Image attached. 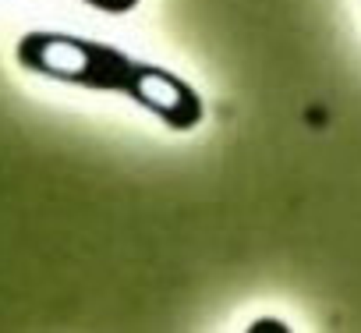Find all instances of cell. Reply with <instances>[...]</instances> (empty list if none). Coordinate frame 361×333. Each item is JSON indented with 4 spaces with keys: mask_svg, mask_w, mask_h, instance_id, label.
Segmentation results:
<instances>
[{
    "mask_svg": "<svg viewBox=\"0 0 361 333\" xmlns=\"http://www.w3.org/2000/svg\"><path fill=\"white\" fill-rule=\"evenodd\" d=\"M15 57L32 75L92 92H121L159 117L170 131H192L206 121V103L192 82L99 40L32 29L18 40Z\"/></svg>",
    "mask_w": 361,
    "mask_h": 333,
    "instance_id": "6da1fadb",
    "label": "cell"
},
{
    "mask_svg": "<svg viewBox=\"0 0 361 333\" xmlns=\"http://www.w3.org/2000/svg\"><path fill=\"white\" fill-rule=\"evenodd\" d=\"M273 329H276V333H287L290 326H287V322H280V319H259V322H252V326H248V333H273Z\"/></svg>",
    "mask_w": 361,
    "mask_h": 333,
    "instance_id": "3957f363",
    "label": "cell"
},
{
    "mask_svg": "<svg viewBox=\"0 0 361 333\" xmlns=\"http://www.w3.org/2000/svg\"><path fill=\"white\" fill-rule=\"evenodd\" d=\"M82 4H89L96 11H106V15H128V11H135L142 4V0H82Z\"/></svg>",
    "mask_w": 361,
    "mask_h": 333,
    "instance_id": "7a4b0ae2",
    "label": "cell"
}]
</instances>
